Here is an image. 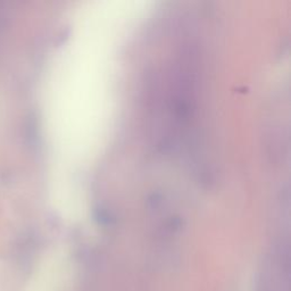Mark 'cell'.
Wrapping results in <instances>:
<instances>
[]
</instances>
